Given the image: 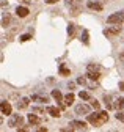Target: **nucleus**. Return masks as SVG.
Segmentation results:
<instances>
[{
  "label": "nucleus",
  "instance_id": "nucleus-23",
  "mask_svg": "<svg viewBox=\"0 0 124 132\" xmlns=\"http://www.w3.org/2000/svg\"><path fill=\"white\" fill-rule=\"evenodd\" d=\"M80 99H85V101H91V97H90V93H86V91H80Z\"/></svg>",
  "mask_w": 124,
  "mask_h": 132
},
{
  "label": "nucleus",
  "instance_id": "nucleus-25",
  "mask_svg": "<svg viewBox=\"0 0 124 132\" xmlns=\"http://www.w3.org/2000/svg\"><path fill=\"white\" fill-rule=\"evenodd\" d=\"M116 120H119V121L124 123V112H118L116 113Z\"/></svg>",
  "mask_w": 124,
  "mask_h": 132
},
{
  "label": "nucleus",
  "instance_id": "nucleus-3",
  "mask_svg": "<svg viewBox=\"0 0 124 132\" xmlns=\"http://www.w3.org/2000/svg\"><path fill=\"white\" fill-rule=\"evenodd\" d=\"M66 6L69 8L72 16H77L82 8V0H66Z\"/></svg>",
  "mask_w": 124,
  "mask_h": 132
},
{
  "label": "nucleus",
  "instance_id": "nucleus-16",
  "mask_svg": "<svg viewBox=\"0 0 124 132\" xmlns=\"http://www.w3.org/2000/svg\"><path fill=\"white\" fill-rule=\"evenodd\" d=\"M47 113H50V117H55V118L60 117V110L57 107H47Z\"/></svg>",
  "mask_w": 124,
  "mask_h": 132
},
{
  "label": "nucleus",
  "instance_id": "nucleus-8",
  "mask_svg": "<svg viewBox=\"0 0 124 132\" xmlns=\"http://www.w3.org/2000/svg\"><path fill=\"white\" fill-rule=\"evenodd\" d=\"M88 112H90V107L85 105V104L75 105V113H77V115H88Z\"/></svg>",
  "mask_w": 124,
  "mask_h": 132
},
{
  "label": "nucleus",
  "instance_id": "nucleus-14",
  "mask_svg": "<svg viewBox=\"0 0 124 132\" xmlns=\"http://www.w3.org/2000/svg\"><path fill=\"white\" fill-rule=\"evenodd\" d=\"M88 8L90 10H96V11H102V3H99V2H88Z\"/></svg>",
  "mask_w": 124,
  "mask_h": 132
},
{
  "label": "nucleus",
  "instance_id": "nucleus-9",
  "mask_svg": "<svg viewBox=\"0 0 124 132\" xmlns=\"http://www.w3.org/2000/svg\"><path fill=\"white\" fill-rule=\"evenodd\" d=\"M74 130H80V129H86V124L83 123V121H71V124H69Z\"/></svg>",
  "mask_w": 124,
  "mask_h": 132
},
{
  "label": "nucleus",
  "instance_id": "nucleus-4",
  "mask_svg": "<svg viewBox=\"0 0 124 132\" xmlns=\"http://www.w3.org/2000/svg\"><path fill=\"white\" fill-rule=\"evenodd\" d=\"M107 22L108 24H122L124 22V11H119V13H115L112 16H108Z\"/></svg>",
  "mask_w": 124,
  "mask_h": 132
},
{
  "label": "nucleus",
  "instance_id": "nucleus-28",
  "mask_svg": "<svg viewBox=\"0 0 124 132\" xmlns=\"http://www.w3.org/2000/svg\"><path fill=\"white\" fill-rule=\"evenodd\" d=\"M77 82H79V84H82V85H85V84H86L85 77H79V80H77Z\"/></svg>",
  "mask_w": 124,
  "mask_h": 132
},
{
  "label": "nucleus",
  "instance_id": "nucleus-27",
  "mask_svg": "<svg viewBox=\"0 0 124 132\" xmlns=\"http://www.w3.org/2000/svg\"><path fill=\"white\" fill-rule=\"evenodd\" d=\"M30 38H32L30 35H22V36H21V41H28Z\"/></svg>",
  "mask_w": 124,
  "mask_h": 132
},
{
  "label": "nucleus",
  "instance_id": "nucleus-21",
  "mask_svg": "<svg viewBox=\"0 0 124 132\" xmlns=\"http://www.w3.org/2000/svg\"><path fill=\"white\" fill-rule=\"evenodd\" d=\"M60 74H61V76H69L71 72H69V69L66 68L65 64H61V66H60Z\"/></svg>",
  "mask_w": 124,
  "mask_h": 132
},
{
  "label": "nucleus",
  "instance_id": "nucleus-26",
  "mask_svg": "<svg viewBox=\"0 0 124 132\" xmlns=\"http://www.w3.org/2000/svg\"><path fill=\"white\" fill-rule=\"evenodd\" d=\"M91 105L94 107V109H99V102H98V101H94V99H91Z\"/></svg>",
  "mask_w": 124,
  "mask_h": 132
},
{
  "label": "nucleus",
  "instance_id": "nucleus-17",
  "mask_svg": "<svg viewBox=\"0 0 124 132\" xmlns=\"http://www.w3.org/2000/svg\"><path fill=\"white\" fill-rule=\"evenodd\" d=\"M32 101H36V102H47L49 99L46 96H38V94H33L32 96Z\"/></svg>",
  "mask_w": 124,
  "mask_h": 132
},
{
  "label": "nucleus",
  "instance_id": "nucleus-32",
  "mask_svg": "<svg viewBox=\"0 0 124 132\" xmlns=\"http://www.w3.org/2000/svg\"><path fill=\"white\" fill-rule=\"evenodd\" d=\"M119 90H124V80L119 82Z\"/></svg>",
  "mask_w": 124,
  "mask_h": 132
},
{
  "label": "nucleus",
  "instance_id": "nucleus-20",
  "mask_svg": "<svg viewBox=\"0 0 124 132\" xmlns=\"http://www.w3.org/2000/svg\"><path fill=\"white\" fill-rule=\"evenodd\" d=\"M74 33H75V25L74 24H69L68 25V35H69V38L74 36Z\"/></svg>",
  "mask_w": 124,
  "mask_h": 132
},
{
  "label": "nucleus",
  "instance_id": "nucleus-18",
  "mask_svg": "<svg viewBox=\"0 0 124 132\" xmlns=\"http://www.w3.org/2000/svg\"><path fill=\"white\" fill-rule=\"evenodd\" d=\"M115 107H116L118 110H124V97H118V99H116Z\"/></svg>",
  "mask_w": 124,
  "mask_h": 132
},
{
  "label": "nucleus",
  "instance_id": "nucleus-19",
  "mask_svg": "<svg viewBox=\"0 0 124 132\" xmlns=\"http://www.w3.org/2000/svg\"><path fill=\"white\" fill-rule=\"evenodd\" d=\"M72 102H74V94H72V93L66 94V96H65V104H66V105H71Z\"/></svg>",
  "mask_w": 124,
  "mask_h": 132
},
{
  "label": "nucleus",
  "instance_id": "nucleus-12",
  "mask_svg": "<svg viewBox=\"0 0 124 132\" xmlns=\"http://www.w3.org/2000/svg\"><path fill=\"white\" fill-rule=\"evenodd\" d=\"M41 118L39 117H36V115H33V113H28V123L30 124H41Z\"/></svg>",
  "mask_w": 124,
  "mask_h": 132
},
{
  "label": "nucleus",
  "instance_id": "nucleus-7",
  "mask_svg": "<svg viewBox=\"0 0 124 132\" xmlns=\"http://www.w3.org/2000/svg\"><path fill=\"white\" fill-rule=\"evenodd\" d=\"M52 96H54L55 101L60 104V107H61V109H65V105H66V104L63 102V96H61V93H60L58 90H54V91H52Z\"/></svg>",
  "mask_w": 124,
  "mask_h": 132
},
{
  "label": "nucleus",
  "instance_id": "nucleus-29",
  "mask_svg": "<svg viewBox=\"0 0 124 132\" xmlns=\"http://www.w3.org/2000/svg\"><path fill=\"white\" fill-rule=\"evenodd\" d=\"M19 2L24 3V5H30V3H32V0H19Z\"/></svg>",
  "mask_w": 124,
  "mask_h": 132
},
{
  "label": "nucleus",
  "instance_id": "nucleus-13",
  "mask_svg": "<svg viewBox=\"0 0 124 132\" xmlns=\"http://www.w3.org/2000/svg\"><path fill=\"white\" fill-rule=\"evenodd\" d=\"M28 102H30V99H28V97H22L21 101H17V109H19V110L27 109V107H28Z\"/></svg>",
  "mask_w": 124,
  "mask_h": 132
},
{
  "label": "nucleus",
  "instance_id": "nucleus-5",
  "mask_svg": "<svg viewBox=\"0 0 124 132\" xmlns=\"http://www.w3.org/2000/svg\"><path fill=\"white\" fill-rule=\"evenodd\" d=\"M22 124H24V118L21 117L19 113L13 115V117L10 118V121H8V126L10 127H17V126H22Z\"/></svg>",
  "mask_w": 124,
  "mask_h": 132
},
{
  "label": "nucleus",
  "instance_id": "nucleus-33",
  "mask_svg": "<svg viewBox=\"0 0 124 132\" xmlns=\"http://www.w3.org/2000/svg\"><path fill=\"white\" fill-rule=\"evenodd\" d=\"M121 58H124V52H122V54H121Z\"/></svg>",
  "mask_w": 124,
  "mask_h": 132
},
{
  "label": "nucleus",
  "instance_id": "nucleus-11",
  "mask_svg": "<svg viewBox=\"0 0 124 132\" xmlns=\"http://www.w3.org/2000/svg\"><path fill=\"white\" fill-rule=\"evenodd\" d=\"M16 14L19 16V18H27L28 8H27V6H17V8H16Z\"/></svg>",
  "mask_w": 124,
  "mask_h": 132
},
{
  "label": "nucleus",
  "instance_id": "nucleus-10",
  "mask_svg": "<svg viewBox=\"0 0 124 132\" xmlns=\"http://www.w3.org/2000/svg\"><path fill=\"white\" fill-rule=\"evenodd\" d=\"M0 109H2V113H3V115H11V105H10V102L2 101V104H0Z\"/></svg>",
  "mask_w": 124,
  "mask_h": 132
},
{
  "label": "nucleus",
  "instance_id": "nucleus-22",
  "mask_svg": "<svg viewBox=\"0 0 124 132\" xmlns=\"http://www.w3.org/2000/svg\"><path fill=\"white\" fill-rule=\"evenodd\" d=\"M88 36H90V35H88V30H83V35H82V38H80V39L83 41V44H90Z\"/></svg>",
  "mask_w": 124,
  "mask_h": 132
},
{
  "label": "nucleus",
  "instance_id": "nucleus-1",
  "mask_svg": "<svg viewBox=\"0 0 124 132\" xmlns=\"http://www.w3.org/2000/svg\"><path fill=\"white\" fill-rule=\"evenodd\" d=\"M108 121V113L107 112H98V113H88V123L93 124L94 127H99L102 126L104 123Z\"/></svg>",
  "mask_w": 124,
  "mask_h": 132
},
{
  "label": "nucleus",
  "instance_id": "nucleus-24",
  "mask_svg": "<svg viewBox=\"0 0 124 132\" xmlns=\"http://www.w3.org/2000/svg\"><path fill=\"white\" fill-rule=\"evenodd\" d=\"M10 21H11V19H10V16H8V14H6V16H3V18H2V25H3V27H8Z\"/></svg>",
  "mask_w": 124,
  "mask_h": 132
},
{
  "label": "nucleus",
  "instance_id": "nucleus-2",
  "mask_svg": "<svg viewBox=\"0 0 124 132\" xmlns=\"http://www.w3.org/2000/svg\"><path fill=\"white\" fill-rule=\"evenodd\" d=\"M86 69H88V72H86L88 79H91V80H99V77H101V72H99V71H101V66L90 63Z\"/></svg>",
  "mask_w": 124,
  "mask_h": 132
},
{
  "label": "nucleus",
  "instance_id": "nucleus-6",
  "mask_svg": "<svg viewBox=\"0 0 124 132\" xmlns=\"http://www.w3.org/2000/svg\"><path fill=\"white\" fill-rule=\"evenodd\" d=\"M119 33H121V27H119V24H116V25H113V27H108V28L104 30V35H105L107 38L116 36V35H119Z\"/></svg>",
  "mask_w": 124,
  "mask_h": 132
},
{
  "label": "nucleus",
  "instance_id": "nucleus-15",
  "mask_svg": "<svg viewBox=\"0 0 124 132\" xmlns=\"http://www.w3.org/2000/svg\"><path fill=\"white\" fill-rule=\"evenodd\" d=\"M104 102H105V105H107V110H112L115 105L112 104V96H108V94H105L104 96Z\"/></svg>",
  "mask_w": 124,
  "mask_h": 132
},
{
  "label": "nucleus",
  "instance_id": "nucleus-31",
  "mask_svg": "<svg viewBox=\"0 0 124 132\" xmlns=\"http://www.w3.org/2000/svg\"><path fill=\"white\" fill-rule=\"evenodd\" d=\"M33 112H36V113H44V112H42L41 109H38V107H35V109H33Z\"/></svg>",
  "mask_w": 124,
  "mask_h": 132
},
{
  "label": "nucleus",
  "instance_id": "nucleus-30",
  "mask_svg": "<svg viewBox=\"0 0 124 132\" xmlns=\"http://www.w3.org/2000/svg\"><path fill=\"white\" fill-rule=\"evenodd\" d=\"M44 2H46V3H49V5H52V3H57L58 0H44Z\"/></svg>",
  "mask_w": 124,
  "mask_h": 132
}]
</instances>
